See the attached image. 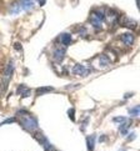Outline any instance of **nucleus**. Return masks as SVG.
<instances>
[{"label": "nucleus", "mask_w": 140, "mask_h": 151, "mask_svg": "<svg viewBox=\"0 0 140 151\" xmlns=\"http://www.w3.org/2000/svg\"><path fill=\"white\" fill-rule=\"evenodd\" d=\"M20 122H21V125H23V127L25 129V130H28V131H30V132L35 131L36 129H38V122H36V120H35L34 117L29 116V115L24 116L23 119H21Z\"/></svg>", "instance_id": "2"}, {"label": "nucleus", "mask_w": 140, "mask_h": 151, "mask_svg": "<svg viewBox=\"0 0 140 151\" xmlns=\"http://www.w3.org/2000/svg\"><path fill=\"white\" fill-rule=\"evenodd\" d=\"M15 121V119H8V120H5L4 122H1V124H0V126H1V125H4V124H9V122H14Z\"/></svg>", "instance_id": "16"}, {"label": "nucleus", "mask_w": 140, "mask_h": 151, "mask_svg": "<svg viewBox=\"0 0 140 151\" xmlns=\"http://www.w3.org/2000/svg\"><path fill=\"white\" fill-rule=\"evenodd\" d=\"M19 4H20V8L26 10V12H30V10H33L34 6H35L33 0H20Z\"/></svg>", "instance_id": "5"}, {"label": "nucleus", "mask_w": 140, "mask_h": 151, "mask_svg": "<svg viewBox=\"0 0 140 151\" xmlns=\"http://www.w3.org/2000/svg\"><path fill=\"white\" fill-rule=\"evenodd\" d=\"M120 24L123 26H125V28H131V29H135L136 28V21L133 20V19H129L126 17H123L121 20H120Z\"/></svg>", "instance_id": "4"}, {"label": "nucleus", "mask_w": 140, "mask_h": 151, "mask_svg": "<svg viewBox=\"0 0 140 151\" xmlns=\"http://www.w3.org/2000/svg\"><path fill=\"white\" fill-rule=\"evenodd\" d=\"M99 63H100V66L105 68V66H108V65L110 64V60L108 59L106 55H100V58H99Z\"/></svg>", "instance_id": "12"}, {"label": "nucleus", "mask_w": 140, "mask_h": 151, "mask_svg": "<svg viewBox=\"0 0 140 151\" xmlns=\"http://www.w3.org/2000/svg\"><path fill=\"white\" fill-rule=\"evenodd\" d=\"M105 19V15L103 12H100V10H96V12H93L90 15V23L91 25L94 26L96 29H101V26H103V20Z\"/></svg>", "instance_id": "1"}, {"label": "nucleus", "mask_w": 140, "mask_h": 151, "mask_svg": "<svg viewBox=\"0 0 140 151\" xmlns=\"http://www.w3.org/2000/svg\"><path fill=\"white\" fill-rule=\"evenodd\" d=\"M114 121H115V122H118V121L124 122V121H125V119H124V117H115V119H114Z\"/></svg>", "instance_id": "17"}, {"label": "nucleus", "mask_w": 140, "mask_h": 151, "mask_svg": "<svg viewBox=\"0 0 140 151\" xmlns=\"http://www.w3.org/2000/svg\"><path fill=\"white\" fill-rule=\"evenodd\" d=\"M73 73L75 75H78V76H84V75L88 74V70L84 65H80V64H76V65L74 66L73 69Z\"/></svg>", "instance_id": "6"}, {"label": "nucleus", "mask_w": 140, "mask_h": 151, "mask_svg": "<svg viewBox=\"0 0 140 151\" xmlns=\"http://www.w3.org/2000/svg\"><path fill=\"white\" fill-rule=\"evenodd\" d=\"M64 55H65V50L64 49H56L53 54V58H54V60H55L56 63H60L64 59Z\"/></svg>", "instance_id": "8"}, {"label": "nucleus", "mask_w": 140, "mask_h": 151, "mask_svg": "<svg viewBox=\"0 0 140 151\" xmlns=\"http://www.w3.org/2000/svg\"><path fill=\"white\" fill-rule=\"evenodd\" d=\"M13 70H14V66H13V63H9L6 69H5V73H4V78H3V91L6 89L8 86V83L10 78H12V74H13Z\"/></svg>", "instance_id": "3"}, {"label": "nucleus", "mask_w": 140, "mask_h": 151, "mask_svg": "<svg viewBox=\"0 0 140 151\" xmlns=\"http://www.w3.org/2000/svg\"><path fill=\"white\" fill-rule=\"evenodd\" d=\"M88 147H89V151H93V147H94V136H90L88 139Z\"/></svg>", "instance_id": "14"}, {"label": "nucleus", "mask_w": 140, "mask_h": 151, "mask_svg": "<svg viewBox=\"0 0 140 151\" xmlns=\"http://www.w3.org/2000/svg\"><path fill=\"white\" fill-rule=\"evenodd\" d=\"M105 17H108V20H109V23H111V24L115 23V21L119 19V15H118V14L114 12V10H109Z\"/></svg>", "instance_id": "10"}, {"label": "nucleus", "mask_w": 140, "mask_h": 151, "mask_svg": "<svg viewBox=\"0 0 140 151\" xmlns=\"http://www.w3.org/2000/svg\"><path fill=\"white\" fill-rule=\"evenodd\" d=\"M15 49H18V50H19V49H21V45L17 42V44H15Z\"/></svg>", "instance_id": "19"}, {"label": "nucleus", "mask_w": 140, "mask_h": 151, "mask_svg": "<svg viewBox=\"0 0 140 151\" xmlns=\"http://www.w3.org/2000/svg\"><path fill=\"white\" fill-rule=\"evenodd\" d=\"M60 42L63 45H69L70 42H71V35L70 34H63V35H60Z\"/></svg>", "instance_id": "11"}, {"label": "nucleus", "mask_w": 140, "mask_h": 151, "mask_svg": "<svg viewBox=\"0 0 140 151\" xmlns=\"http://www.w3.org/2000/svg\"><path fill=\"white\" fill-rule=\"evenodd\" d=\"M69 116L71 117V120H73V121L75 120V119H74V110H73V109H71V110H69Z\"/></svg>", "instance_id": "18"}, {"label": "nucleus", "mask_w": 140, "mask_h": 151, "mask_svg": "<svg viewBox=\"0 0 140 151\" xmlns=\"http://www.w3.org/2000/svg\"><path fill=\"white\" fill-rule=\"evenodd\" d=\"M53 90V88H50V86H49V88H41V89H38L36 90V93L38 94H43V93H46V91H51Z\"/></svg>", "instance_id": "15"}, {"label": "nucleus", "mask_w": 140, "mask_h": 151, "mask_svg": "<svg viewBox=\"0 0 140 151\" xmlns=\"http://www.w3.org/2000/svg\"><path fill=\"white\" fill-rule=\"evenodd\" d=\"M20 4H19V1H15V3H13L12 5H10V8H9V13L10 14H13V15H17V14H19L20 13Z\"/></svg>", "instance_id": "9"}, {"label": "nucleus", "mask_w": 140, "mask_h": 151, "mask_svg": "<svg viewBox=\"0 0 140 151\" xmlns=\"http://www.w3.org/2000/svg\"><path fill=\"white\" fill-rule=\"evenodd\" d=\"M139 111H140V107L139 106H135V107H133V109L129 110V114L133 115V116H138L139 115Z\"/></svg>", "instance_id": "13"}, {"label": "nucleus", "mask_w": 140, "mask_h": 151, "mask_svg": "<svg viewBox=\"0 0 140 151\" xmlns=\"http://www.w3.org/2000/svg\"><path fill=\"white\" fill-rule=\"evenodd\" d=\"M134 40H135V37H134V35L130 34V33H126V34H123V35H121V41H123L126 46L133 45V44H134Z\"/></svg>", "instance_id": "7"}]
</instances>
